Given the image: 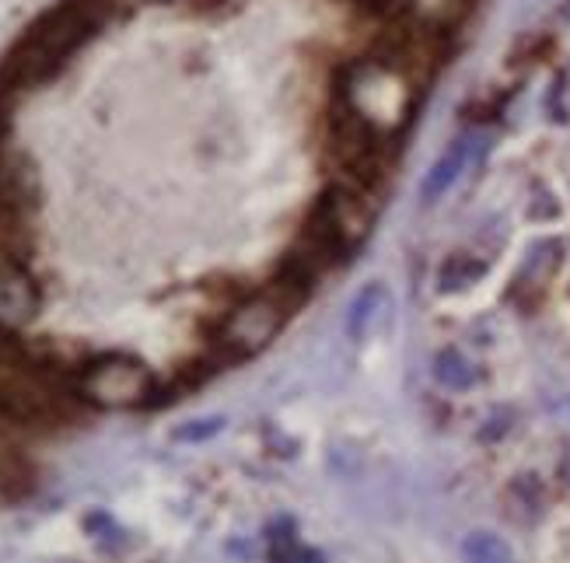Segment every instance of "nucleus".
Here are the masks:
<instances>
[{
  "label": "nucleus",
  "instance_id": "f257e3e1",
  "mask_svg": "<svg viewBox=\"0 0 570 563\" xmlns=\"http://www.w3.org/2000/svg\"><path fill=\"white\" fill-rule=\"evenodd\" d=\"M119 0H60L39 14L0 63V88L32 91L53 78L78 49L106 29Z\"/></svg>",
  "mask_w": 570,
  "mask_h": 563
},
{
  "label": "nucleus",
  "instance_id": "f03ea898",
  "mask_svg": "<svg viewBox=\"0 0 570 563\" xmlns=\"http://www.w3.org/2000/svg\"><path fill=\"white\" fill-rule=\"evenodd\" d=\"M81 396L106 406V409H122V406H140L147 403L155 388L151 372L130 354H102L81 367V378H78Z\"/></svg>",
  "mask_w": 570,
  "mask_h": 563
},
{
  "label": "nucleus",
  "instance_id": "7ed1b4c3",
  "mask_svg": "<svg viewBox=\"0 0 570 563\" xmlns=\"http://www.w3.org/2000/svg\"><path fill=\"white\" fill-rule=\"evenodd\" d=\"M287 302L281 298L277 290H266V294H256V298L242 302L232 315L225 329H220V343L235 354V357H245V354H256L263 350L269 339H274L284 326L287 318Z\"/></svg>",
  "mask_w": 570,
  "mask_h": 563
},
{
  "label": "nucleus",
  "instance_id": "20e7f679",
  "mask_svg": "<svg viewBox=\"0 0 570 563\" xmlns=\"http://www.w3.org/2000/svg\"><path fill=\"white\" fill-rule=\"evenodd\" d=\"M42 294L18 256H0V329L21 333L36 323Z\"/></svg>",
  "mask_w": 570,
  "mask_h": 563
},
{
  "label": "nucleus",
  "instance_id": "39448f33",
  "mask_svg": "<svg viewBox=\"0 0 570 563\" xmlns=\"http://www.w3.org/2000/svg\"><path fill=\"white\" fill-rule=\"evenodd\" d=\"M465 155H469V140H455L449 151H444L434 161V168L428 171L424 186H420V196H424V204H434V200H441L444 192H449V186L459 179V171L465 168Z\"/></svg>",
  "mask_w": 570,
  "mask_h": 563
},
{
  "label": "nucleus",
  "instance_id": "423d86ee",
  "mask_svg": "<svg viewBox=\"0 0 570 563\" xmlns=\"http://www.w3.org/2000/svg\"><path fill=\"white\" fill-rule=\"evenodd\" d=\"M382 302H385V287L382 284H367L354 294L351 302V312H346V336L351 339H364L371 323H375V315L382 312Z\"/></svg>",
  "mask_w": 570,
  "mask_h": 563
},
{
  "label": "nucleus",
  "instance_id": "0eeeda50",
  "mask_svg": "<svg viewBox=\"0 0 570 563\" xmlns=\"http://www.w3.org/2000/svg\"><path fill=\"white\" fill-rule=\"evenodd\" d=\"M465 563H511V546L493 532H473L462 543Z\"/></svg>",
  "mask_w": 570,
  "mask_h": 563
},
{
  "label": "nucleus",
  "instance_id": "6e6552de",
  "mask_svg": "<svg viewBox=\"0 0 570 563\" xmlns=\"http://www.w3.org/2000/svg\"><path fill=\"white\" fill-rule=\"evenodd\" d=\"M434 378H438L444 388L465 392L469 385L476 382V372H473V364H469L459 350H441V354L434 357Z\"/></svg>",
  "mask_w": 570,
  "mask_h": 563
},
{
  "label": "nucleus",
  "instance_id": "1a4fd4ad",
  "mask_svg": "<svg viewBox=\"0 0 570 563\" xmlns=\"http://www.w3.org/2000/svg\"><path fill=\"white\" fill-rule=\"evenodd\" d=\"M220 431H225V416H196V421H186L183 427L171 431V441H183V445H200V441H210Z\"/></svg>",
  "mask_w": 570,
  "mask_h": 563
},
{
  "label": "nucleus",
  "instance_id": "9d476101",
  "mask_svg": "<svg viewBox=\"0 0 570 563\" xmlns=\"http://www.w3.org/2000/svg\"><path fill=\"white\" fill-rule=\"evenodd\" d=\"M147 4H168V0H147Z\"/></svg>",
  "mask_w": 570,
  "mask_h": 563
}]
</instances>
